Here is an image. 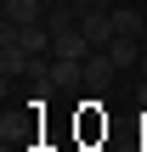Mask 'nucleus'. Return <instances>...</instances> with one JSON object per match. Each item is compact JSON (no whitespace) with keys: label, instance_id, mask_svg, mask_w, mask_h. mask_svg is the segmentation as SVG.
<instances>
[{"label":"nucleus","instance_id":"423d86ee","mask_svg":"<svg viewBox=\"0 0 147 152\" xmlns=\"http://www.w3.org/2000/svg\"><path fill=\"white\" fill-rule=\"evenodd\" d=\"M142 39H130V34H119V39H113V45H108V56H113V68H130V62H142Z\"/></svg>","mask_w":147,"mask_h":152},{"label":"nucleus","instance_id":"1a4fd4ad","mask_svg":"<svg viewBox=\"0 0 147 152\" xmlns=\"http://www.w3.org/2000/svg\"><path fill=\"white\" fill-rule=\"evenodd\" d=\"M6 152H40L34 141H6Z\"/></svg>","mask_w":147,"mask_h":152},{"label":"nucleus","instance_id":"0eeeda50","mask_svg":"<svg viewBox=\"0 0 147 152\" xmlns=\"http://www.w3.org/2000/svg\"><path fill=\"white\" fill-rule=\"evenodd\" d=\"M113 23H119V34L142 39V28H147V11H130V6H113Z\"/></svg>","mask_w":147,"mask_h":152},{"label":"nucleus","instance_id":"9d476101","mask_svg":"<svg viewBox=\"0 0 147 152\" xmlns=\"http://www.w3.org/2000/svg\"><path fill=\"white\" fill-rule=\"evenodd\" d=\"M142 79H147V51H142Z\"/></svg>","mask_w":147,"mask_h":152},{"label":"nucleus","instance_id":"6e6552de","mask_svg":"<svg viewBox=\"0 0 147 152\" xmlns=\"http://www.w3.org/2000/svg\"><path fill=\"white\" fill-rule=\"evenodd\" d=\"M79 11H113V0H74Z\"/></svg>","mask_w":147,"mask_h":152},{"label":"nucleus","instance_id":"39448f33","mask_svg":"<svg viewBox=\"0 0 147 152\" xmlns=\"http://www.w3.org/2000/svg\"><path fill=\"white\" fill-rule=\"evenodd\" d=\"M45 11H51L45 0H6V23H17V28L23 23H45Z\"/></svg>","mask_w":147,"mask_h":152},{"label":"nucleus","instance_id":"f257e3e1","mask_svg":"<svg viewBox=\"0 0 147 152\" xmlns=\"http://www.w3.org/2000/svg\"><path fill=\"white\" fill-rule=\"evenodd\" d=\"M34 62H40V56H28V51L17 45V34H11V28L0 23V79L11 85V79H23V73H34Z\"/></svg>","mask_w":147,"mask_h":152},{"label":"nucleus","instance_id":"f03ea898","mask_svg":"<svg viewBox=\"0 0 147 152\" xmlns=\"http://www.w3.org/2000/svg\"><path fill=\"white\" fill-rule=\"evenodd\" d=\"M79 28H85V39H91L96 51H108V45L119 39V23H113V11H79Z\"/></svg>","mask_w":147,"mask_h":152},{"label":"nucleus","instance_id":"9b49d317","mask_svg":"<svg viewBox=\"0 0 147 152\" xmlns=\"http://www.w3.org/2000/svg\"><path fill=\"white\" fill-rule=\"evenodd\" d=\"M142 45H147V28H142Z\"/></svg>","mask_w":147,"mask_h":152},{"label":"nucleus","instance_id":"20e7f679","mask_svg":"<svg viewBox=\"0 0 147 152\" xmlns=\"http://www.w3.org/2000/svg\"><path fill=\"white\" fill-rule=\"evenodd\" d=\"M113 73H119V68H113V56H108V51H91V56H85V85H91V90H108V85H113Z\"/></svg>","mask_w":147,"mask_h":152},{"label":"nucleus","instance_id":"7ed1b4c3","mask_svg":"<svg viewBox=\"0 0 147 152\" xmlns=\"http://www.w3.org/2000/svg\"><path fill=\"white\" fill-rule=\"evenodd\" d=\"M6 28L17 34V45H23L28 56H45V51H51V28H45V23H23V28H17V23H6Z\"/></svg>","mask_w":147,"mask_h":152}]
</instances>
